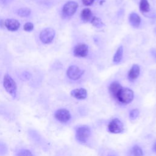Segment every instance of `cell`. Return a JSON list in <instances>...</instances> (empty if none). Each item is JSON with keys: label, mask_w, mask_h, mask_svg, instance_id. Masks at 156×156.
Segmentation results:
<instances>
[{"label": "cell", "mask_w": 156, "mask_h": 156, "mask_svg": "<svg viewBox=\"0 0 156 156\" xmlns=\"http://www.w3.org/2000/svg\"><path fill=\"white\" fill-rule=\"evenodd\" d=\"M3 86L5 91L10 95H11L13 98L16 97L17 91L16 83L9 74H5L4 76Z\"/></svg>", "instance_id": "obj_1"}, {"label": "cell", "mask_w": 156, "mask_h": 156, "mask_svg": "<svg viewBox=\"0 0 156 156\" xmlns=\"http://www.w3.org/2000/svg\"><path fill=\"white\" fill-rule=\"evenodd\" d=\"M116 98L122 104H129L133 99V92L132 90L127 88H122L119 91Z\"/></svg>", "instance_id": "obj_2"}, {"label": "cell", "mask_w": 156, "mask_h": 156, "mask_svg": "<svg viewBox=\"0 0 156 156\" xmlns=\"http://www.w3.org/2000/svg\"><path fill=\"white\" fill-rule=\"evenodd\" d=\"M55 30L51 27H46L43 29L40 34V39L44 44L51 43L54 38Z\"/></svg>", "instance_id": "obj_3"}, {"label": "cell", "mask_w": 156, "mask_h": 156, "mask_svg": "<svg viewBox=\"0 0 156 156\" xmlns=\"http://www.w3.org/2000/svg\"><path fill=\"white\" fill-rule=\"evenodd\" d=\"M78 8V4L73 1L66 2L62 9V15L64 17L72 16Z\"/></svg>", "instance_id": "obj_4"}, {"label": "cell", "mask_w": 156, "mask_h": 156, "mask_svg": "<svg viewBox=\"0 0 156 156\" xmlns=\"http://www.w3.org/2000/svg\"><path fill=\"white\" fill-rule=\"evenodd\" d=\"M90 135V128L87 126H83L79 127L76 129V139L81 142L85 143Z\"/></svg>", "instance_id": "obj_5"}, {"label": "cell", "mask_w": 156, "mask_h": 156, "mask_svg": "<svg viewBox=\"0 0 156 156\" xmlns=\"http://www.w3.org/2000/svg\"><path fill=\"white\" fill-rule=\"evenodd\" d=\"M84 70L80 69L76 65L70 66L66 71V75L69 79L71 80H78L84 73Z\"/></svg>", "instance_id": "obj_6"}, {"label": "cell", "mask_w": 156, "mask_h": 156, "mask_svg": "<svg viewBox=\"0 0 156 156\" xmlns=\"http://www.w3.org/2000/svg\"><path fill=\"white\" fill-rule=\"evenodd\" d=\"M108 129L109 132L113 133H119L122 132L124 130L122 122L117 118L113 119L109 123L108 126Z\"/></svg>", "instance_id": "obj_7"}, {"label": "cell", "mask_w": 156, "mask_h": 156, "mask_svg": "<svg viewBox=\"0 0 156 156\" xmlns=\"http://www.w3.org/2000/svg\"><path fill=\"white\" fill-rule=\"evenodd\" d=\"M55 118L62 122H66L71 118V115L68 110L65 108L57 110L54 113Z\"/></svg>", "instance_id": "obj_8"}, {"label": "cell", "mask_w": 156, "mask_h": 156, "mask_svg": "<svg viewBox=\"0 0 156 156\" xmlns=\"http://www.w3.org/2000/svg\"><path fill=\"white\" fill-rule=\"evenodd\" d=\"M73 53L76 57H85L88 55V46L85 44H79L75 46Z\"/></svg>", "instance_id": "obj_9"}, {"label": "cell", "mask_w": 156, "mask_h": 156, "mask_svg": "<svg viewBox=\"0 0 156 156\" xmlns=\"http://www.w3.org/2000/svg\"><path fill=\"white\" fill-rule=\"evenodd\" d=\"M4 26L9 31H16L20 27V22L13 18H7L4 21Z\"/></svg>", "instance_id": "obj_10"}, {"label": "cell", "mask_w": 156, "mask_h": 156, "mask_svg": "<svg viewBox=\"0 0 156 156\" xmlns=\"http://www.w3.org/2000/svg\"><path fill=\"white\" fill-rule=\"evenodd\" d=\"M140 73V66L136 64L133 65L128 73L129 80L130 81L135 80L139 76Z\"/></svg>", "instance_id": "obj_11"}, {"label": "cell", "mask_w": 156, "mask_h": 156, "mask_svg": "<svg viewBox=\"0 0 156 156\" xmlns=\"http://www.w3.org/2000/svg\"><path fill=\"white\" fill-rule=\"evenodd\" d=\"M71 95L77 99H84L87 96V91L85 88H77L71 91Z\"/></svg>", "instance_id": "obj_12"}, {"label": "cell", "mask_w": 156, "mask_h": 156, "mask_svg": "<svg viewBox=\"0 0 156 156\" xmlns=\"http://www.w3.org/2000/svg\"><path fill=\"white\" fill-rule=\"evenodd\" d=\"M122 86L121 85V84L117 82V81H115L113 82L108 87V90L110 93L111 94V95L116 98V96L119 93V91L122 89Z\"/></svg>", "instance_id": "obj_13"}, {"label": "cell", "mask_w": 156, "mask_h": 156, "mask_svg": "<svg viewBox=\"0 0 156 156\" xmlns=\"http://www.w3.org/2000/svg\"><path fill=\"white\" fill-rule=\"evenodd\" d=\"M129 20L130 24L133 27H138L141 23V18L135 12H132L129 15Z\"/></svg>", "instance_id": "obj_14"}, {"label": "cell", "mask_w": 156, "mask_h": 156, "mask_svg": "<svg viewBox=\"0 0 156 156\" xmlns=\"http://www.w3.org/2000/svg\"><path fill=\"white\" fill-rule=\"evenodd\" d=\"M80 18H81V20H82V21H83L85 23L90 21L93 18L92 12H91V10L88 8L83 9L81 12Z\"/></svg>", "instance_id": "obj_15"}, {"label": "cell", "mask_w": 156, "mask_h": 156, "mask_svg": "<svg viewBox=\"0 0 156 156\" xmlns=\"http://www.w3.org/2000/svg\"><path fill=\"white\" fill-rule=\"evenodd\" d=\"M123 55V47L122 46H119L116 50L115 54H114L113 61L115 63H118L121 62Z\"/></svg>", "instance_id": "obj_16"}, {"label": "cell", "mask_w": 156, "mask_h": 156, "mask_svg": "<svg viewBox=\"0 0 156 156\" xmlns=\"http://www.w3.org/2000/svg\"><path fill=\"white\" fill-rule=\"evenodd\" d=\"M140 10L142 12H148L150 10V5L148 0H140Z\"/></svg>", "instance_id": "obj_17"}, {"label": "cell", "mask_w": 156, "mask_h": 156, "mask_svg": "<svg viewBox=\"0 0 156 156\" xmlns=\"http://www.w3.org/2000/svg\"><path fill=\"white\" fill-rule=\"evenodd\" d=\"M16 13L18 15L21 17H27L30 15L31 13V10L30 9L27 7H22V8L18 9Z\"/></svg>", "instance_id": "obj_18"}, {"label": "cell", "mask_w": 156, "mask_h": 156, "mask_svg": "<svg viewBox=\"0 0 156 156\" xmlns=\"http://www.w3.org/2000/svg\"><path fill=\"white\" fill-rule=\"evenodd\" d=\"M90 23L92 24L93 26L97 28H101L104 26V24L103 23L102 20L97 16L93 17L90 21Z\"/></svg>", "instance_id": "obj_19"}, {"label": "cell", "mask_w": 156, "mask_h": 156, "mask_svg": "<svg viewBox=\"0 0 156 156\" xmlns=\"http://www.w3.org/2000/svg\"><path fill=\"white\" fill-rule=\"evenodd\" d=\"M132 154L133 156H143V151L138 146H135L132 149Z\"/></svg>", "instance_id": "obj_20"}, {"label": "cell", "mask_w": 156, "mask_h": 156, "mask_svg": "<svg viewBox=\"0 0 156 156\" xmlns=\"http://www.w3.org/2000/svg\"><path fill=\"white\" fill-rule=\"evenodd\" d=\"M17 156H33V155L32 152L30 151L27 149H22L18 152Z\"/></svg>", "instance_id": "obj_21"}, {"label": "cell", "mask_w": 156, "mask_h": 156, "mask_svg": "<svg viewBox=\"0 0 156 156\" xmlns=\"http://www.w3.org/2000/svg\"><path fill=\"white\" fill-rule=\"evenodd\" d=\"M34 24L30 22H27L23 26V29L26 32H30L34 29Z\"/></svg>", "instance_id": "obj_22"}, {"label": "cell", "mask_w": 156, "mask_h": 156, "mask_svg": "<svg viewBox=\"0 0 156 156\" xmlns=\"http://www.w3.org/2000/svg\"><path fill=\"white\" fill-rule=\"evenodd\" d=\"M139 115V111L138 109H133L130 112V118L132 119H134L138 117Z\"/></svg>", "instance_id": "obj_23"}, {"label": "cell", "mask_w": 156, "mask_h": 156, "mask_svg": "<svg viewBox=\"0 0 156 156\" xmlns=\"http://www.w3.org/2000/svg\"><path fill=\"white\" fill-rule=\"evenodd\" d=\"M7 147L3 143L0 142V155H4L7 152Z\"/></svg>", "instance_id": "obj_24"}, {"label": "cell", "mask_w": 156, "mask_h": 156, "mask_svg": "<svg viewBox=\"0 0 156 156\" xmlns=\"http://www.w3.org/2000/svg\"><path fill=\"white\" fill-rule=\"evenodd\" d=\"M94 0H82V3L86 5V6H89L91 5V4H93V3L94 2Z\"/></svg>", "instance_id": "obj_25"}, {"label": "cell", "mask_w": 156, "mask_h": 156, "mask_svg": "<svg viewBox=\"0 0 156 156\" xmlns=\"http://www.w3.org/2000/svg\"><path fill=\"white\" fill-rule=\"evenodd\" d=\"M154 150L155 152H156V143L154 145Z\"/></svg>", "instance_id": "obj_26"}]
</instances>
